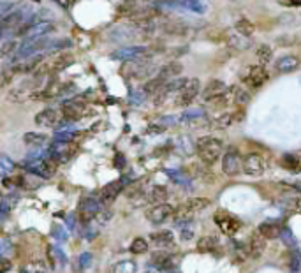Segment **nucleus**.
Segmentation results:
<instances>
[{
	"mask_svg": "<svg viewBox=\"0 0 301 273\" xmlns=\"http://www.w3.org/2000/svg\"><path fill=\"white\" fill-rule=\"evenodd\" d=\"M29 20V9L18 8L11 9L8 15L0 18V39H13L20 29Z\"/></svg>",
	"mask_w": 301,
	"mask_h": 273,
	"instance_id": "f257e3e1",
	"label": "nucleus"
},
{
	"mask_svg": "<svg viewBox=\"0 0 301 273\" xmlns=\"http://www.w3.org/2000/svg\"><path fill=\"white\" fill-rule=\"evenodd\" d=\"M43 81H44L43 76L32 74L30 78L20 81L18 85H16L15 88L9 92L8 99L11 102H25V101H29V99H32L34 95H36L37 92L43 88Z\"/></svg>",
	"mask_w": 301,
	"mask_h": 273,
	"instance_id": "f03ea898",
	"label": "nucleus"
},
{
	"mask_svg": "<svg viewBox=\"0 0 301 273\" xmlns=\"http://www.w3.org/2000/svg\"><path fill=\"white\" fill-rule=\"evenodd\" d=\"M196 152L197 155H199V159L205 162L206 166H212L215 164L220 155L224 154V143L212 136L199 138L196 143Z\"/></svg>",
	"mask_w": 301,
	"mask_h": 273,
	"instance_id": "7ed1b4c3",
	"label": "nucleus"
},
{
	"mask_svg": "<svg viewBox=\"0 0 301 273\" xmlns=\"http://www.w3.org/2000/svg\"><path fill=\"white\" fill-rule=\"evenodd\" d=\"M72 62H74V57H72L71 53H62V51H60V53L53 55V57H48V58L44 57V60L37 65V69L32 72V74L48 78L50 74H57V72L67 69Z\"/></svg>",
	"mask_w": 301,
	"mask_h": 273,
	"instance_id": "20e7f679",
	"label": "nucleus"
},
{
	"mask_svg": "<svg viewBox=\"0 0 301 273\" xmlns=\"http://www.w3.org/2000/svg\"><path fill=\"white\" fill-rule=\"evenodd\" d=\"M155 71H157V67L150 62V57H148V55L143 58H137V60L127 62L122 69L123 74H125L127 78H132V79H146V78H150Z\"/></svg>",
	"mask_w": 301,
	"mask_h": 273,
	"instance_id": "39448f33",
	"label": "nucleus"
},
{
	"mask_svg": "<svg viewBox=\"0 0 301 273\" xmlns=\"http://www.w3.org/2000/svg\"><path fill=\"white\" fill-rule=\"evenodd\" d=\"M104 203L100 201L99 198H93V196H86V198L79 199V205H78V213H79V222L83 226L90 224L97 215H99L102 210H104Z\"/></svg>",
	"mask_w": 301,
	"mask_h": 273,
	"instance_id": "423d86ee",
	"label": "nucleus"
},
{
	"mask_svg": "<svg viewBox=\"0 0 301 273\" xmlns=\"http://www.w3.org/2000/svg\"><path fill=\"white\" fill-rule=\"evenodd\" d=\"M22 166L27 169L29 173H32V175L39 176L41 180H48L51 178V176L55 175V171H57L58 164L55 161H51L50 157L48 159H43V161H23Z\"/></svg>",
	"mask_w": 301,
	"mask_h": 273,
	"instance_id": "0eeeda50",
	"label": "nucleus"
},
{
	"mask_svg": "<svg viewBox=\"0 0 301 273\" xmlns=\"http://www.w3.org/2000/svg\"><path fill=\"white\" fill-rule=\"evenodd\" d=\"M241 164H243V159H241L238 148L229 147L222 154V171L227 176H236L241 171Z\"/></svg>",
	"mask_w": 301,
	"mask_h": 273,
	"instance_id": "6e6552de",
	"label": "nucleus"
},
{
	"mask_svg": "<svg viewBox=\"0 0 301 273\" xmlns=\"http://www.w3.org/2000/svg\"><path fill=\"white\" fill-rule=\"evenodd\" d=\"M76 147L71 145V141H53L51 147L48 148V155H50L51 161H55L57 164H64L69 159L72 157Z\"/></svg>",
	"mask_w": 301,
	"mask_h": 273,
	"instance_id": "1a4fd4ad",
	"label": "nucleus"
},
{
	"mask_svg": "<svg viewBox=\"0 0 301 273\" xmlns=\"http://www.w3.org/2000/svg\"><path fill=\"white\" fill-rule=\"evenodd\" d=\"M269 74L264 65H250L243 74V83L252 90H257L268 81Z\"/></svg>",
	"mask_w": 301,
	"mask_h": 273,
	"instance_id": "9d476101",
	"label": "nucleus"
},
{
	"mask_svg": "<svg viewBox=\"0 0 301 273\" xmlns=\"http://www.w3.org/2000/svg\"><path fill=\"white\" fill-rule=\"evenodd\" d=\"M173 212H175V206L169 203H161V205H152L144 212V217L152 224H164L173 217Z\"/></svg>",
	"mask_w": 301,
	"mask_h": 273,
	"instance_id": "9b49d317",
	"label": "nucleus"
},
{
	"mask_svg": "<svg viewBox=\"0 0 301 273\" xmlns=\"http://www.w3.org/2000/svg\"><path fill=\"white\" fill-rule=\"evenodd\" d=\"M141 36H144V34L136 25L115 27L108 32V39H111L113 43H130L134 39H139Z\"/></svg>",
	"mask_w": 301,
	"mask_h": 273,
	"instance_id": "f8f14e48",
	"label": "nucleus"
},
{
	"mask_svg": "<svg viewBox=\"0 0 301 273\" xmlns=\"http://www.w3.org/2000/svg\"><path fill=\"white\" fill-rule=\"evenodd\" d=\"M201 92V83L197 78H190L185 81V85L182 86V90L178 92V97H176V104L178 106H190V102L199 95Z\"/></svg>",
	"mask_w": 301,
	"mask_h": 273,
	"instance_id": "ddd939ff",
	"label": "nucleus"
},
{
	"mask_svg": "<svg viewBox=\"0 0 301 273\" xmlns=\"http://www.w3.org/2000/svg\"><path fill=\"white\" fill-rule=\"evenodd\" d=\"M62 122H64V115H62L60 108H46L36 115V123L39 127H46V129H57Z\"/></svg>",
	"mask_w": 301,
	"mask_h": 273,
	"instance_id": "4468645a",
	"label": "nucleus"
},
{
	"mask_svg": "<svg viewBox=\"0 0 301 273\" xmlns=\"http://www.w3.org/2000/svg\"><path fill=\"white\" fill-rule=\"evenodd\" d=\"M129 184H130V180H127V178L113 180V182H109V184H106L104 187L100 189L99 199H100L102 203L113 201V199L118 198V194H122V192L125 191V187H127Z\"/></svg>",
	"mask_w": 301,
	"mask_h": 273,
	"instance_id": "2eb2a0df",
	"label": "nucleus"
},
{
	"mask_svg": "<svg viewBox=\"0 0 301 273\" xmlns=\"http://www.w3.org/2000/svg\"><path fill=\"white\" fill-rule=\"evenodd\" d=\"M266 159L259 154H248L243 157V164H241V171L247 173L250 176H261L266 171Z\"/></svg>",
	"mask_w": 301,
	"mask_h": 273,
	"instance_id": "dca6fc26",
	"label": "nucleus"
},
{
	"mask_svg": "<svg viewBox=\"0 0 301 273\" xmlns=\"http://www.w3.org/2000/svg\"><path fill=\"white\" fill-rule=\"evenodd\" d=\"M148 48L146 46H123L120 50L113 51L111 53V58L113 60H123V62H132V60H137V58H143L148 55Z\"/></svg>",
	"mask_w": 301,
	"mask_h": 273,
	"instance_id": "f3484780",
	"label": "nucleus"
},
{
	"mask_svg": "<svg viewBox=\"0 0 301 273\" xmlns=\"http://www.w3.org/2000/svg\"><path fill=\"white\" fill-rule=\"evenodd\" d=\"M215 222H217V226L220 227V231H222V233L231 234V236H233V234H236L238 229L241 227L240 220H238L234 215H231V213H227V212H217L215 213Z\"/></svg>",
	"mask_w": 301,
	"mask_h": 273,
	"instance_id": "a211bd4d",
	"label": "nucleus"
},
{
	"mask_svg": "<svg viewBox=\"0 0 301 273\" xmlns=\"http://www.w3.org/2000/svg\"><path fill=\"white\" fill-rule=\"evenodd\" d=\"M226 90H227L226 83L220 81V79H212V81L205 86L201 97H203V101L205 102H213V101H217V99H219Z\"/></svg>",
	"mask_w": 301,
	"mask_h": 273,
	"instance_id": "6ab92c4d",
	"label": "nucleus"
},
{
	"mask_svg": "<svg viewBox=\"0 0 301 273\" xmlns=\"http://www.w3.org/2000/svg\"><path fill=\"white\" fill-rule=\"evenodd\" d=\"M301 65V60L296 57V55H283L278 60L275 62V71L280 72V74H289V72H294L297 67Z\"/></svg>",
	"mask_w": 301,
	"mask_h": 273,
	"instance_id": "aec40b11",
	"label": "nucleus"
},
{
	"mask_svg": "<svg viewBox=\"0 0 301 273\" xmlns=\"http://www.w3.org/2000/svg\"><path fill=\"white\" fill-rule=\"evenodd\" d=\"M152 264L161 271H173V269H176V259L175 255L168 254V252H157L152 257Z\"/></svg>",
	"mask_w": 301,
	"mask_h": 273,
	"instance_id": "412c9836",
	"label": "nucleus"
},
{
	"mask_svg": "<svg viewBox=\"0 0 301 273\" xmlns=\"http://www.w3.org/2000/svg\"><path fill=\"white\" fill-rule=\"evenodd\" d=\"M183 71V65L178 64V62H169L168 65H164V67H161L157 71V78L161 79V81L168 83L171 81V79H176L180 76V72Z\"/></svg>",
	"mask_w": 301,
	"mask_h": 273,
	"instance_id": "4be33fe9",
	"label": "nucleus"
},
{
	"mask_svg": "<svg viewBox=\"0 0 301 273\" xmlns=\"http://www.w3.org/2000/svg\"><path fill=\"white\" fill-rule=\"evenodd\" d=\"M48 259H50L53 268L62 269L67 266V255H65V252L62 250L60 247H57V245H50V247H48Z\"/></svg>",
	"mask_w": 301,
	"mask_h": 273,
	"instance_id": "5701e85b",
	"label": "nucleus"
},
{
	"mask_svg": "<svg viewBox=\"0 0 301 273\" xmlns=\"http://www.w3.org/2000/svg\"><path fill=\"white\" fill-rule=\"evenodd\" d=\"M247 250H248V255H250V257H254V259L261 257V255L264 254V250H266V240L259 233H254L250 236V241H248Z\"/></svg>",
	"mask_w": 301,
	"mask_h": 273,
	"instance_id": "b1692460",
	"label": "nucleus"
},
{
	"mask_svg": "<svg viewBox=\"0 0 301 273\" xmlns=\"http://www.w3.org/2000/svg\"><path fill=\"white\" fill-rule=\"evenodd\" d=\"M194 219V212L190 208H187L185 205L178 206V208H175V212H173V224H176V226H185V224L192 222Z\"/></svg>",
	"mask_w": 301,
	"mask_h": 273,
	"instance_id": "393cba45",
	"label": "nucleus"
},
{
	"mask_svg": "<svg viewBox=\"0 0 301 273\" xmlns=\"http://www.w3.org/2000/svg\"><path fill=\"white\" fill-rule=\"evenodd\" d=\"M257 233L261 234L264 240H271V238H278L282 234V229L276 222H271V220H266L259 226Z\"/></svg>",
	"mask_w": 301,
	"mask_h": 273,
	"instance_id": "a878e982",
	"label": "nucleus"
},
{
	"mask_svg": "<svg viewBox=\"0 0 301 273\" xmlns=\"http://www.w3.org/2000/svg\"><path fill=\"white\" fill-rule=\"evenodd\" d=\"M169 198V192L164 185H155L152 187V191L146 194V201L152 203V205H161V203H166V199Z\"/></svg>",
	"mask_w": 301,
	"mask_h": 273,
	"instance_id": "bb28decb",
	"label": "nucleus"
},
{
	"mask_svg": "<svg viewBox=\"0 0 301 273\" xmlns=\"http://www.w3.org/2000/svg\"><path fill=\"white\" fill-rule=\"evenodd\" d=\"M23 141H25V145H29V147L43 148V147H46V145H48L50 138H48L46 134H43V132H27L25 136H23Z\"/></svg>",
	"mask_w": 301,
	"mask_h": 273,
	"instance_id": "cd10ccee",
	"label": "nucleus"
},
{
	"mask_svg": "<svg viewBox=\"0 0 301 273\" xmlns=\"http://www.w3.org/2000/svg\"><path fill=\"white\" fill-rule=\"evenodd\" d=\"M227 44H229L231 48H234V50H238V51H243V50H248V48H250V41H248V37L240 36L238 32H231L229 36H227Z\"/></svg>",
	"mask_w": 301,
	"mask_h": 273,
	"instance_id": "c85d7f7f",
	"label": "nucleus"
},
{
	"mask_svg": "<svg viewBox=\"0 0 301 273\" xmlns=\"http://www.w3.org/2000/svg\"><path fill=\"white\" fill-rule=\"evenodd\" d=\"M217 247H219V238L213 236V234L199 238V241H197V250L199 252H212Z\"/></svg>",
	"mask_w": 301,
	"mask_h": 273,
	"instance_id": "c756f323",
	"label": "nucleus"
},
{
	"mask_svg": "<svg viewBox=\"0 0 301 273\" xmlns=\"http://www.w3.org/2000/svg\"><path fill=\"white\" fill-rule=\"evenodd\" d=\"M152 236V241H154L155 245H159V247H169V245H173V241H175V236H173L171 231H159V233H154L150 234Z\"/></svg>",
	"mask_w": 301,
	"mask_h": 273,
	"instance_id": "7c9ffc66",
	"label": "nucleus"
},
{
	"mask_svg": "<svg viewBox=\"0 0 301 273\" xmlns=\"http://www.w3.org/2000/svg\"><path fill=\"white\" fill-rule=\"evenodd\" d=\"M185 206L196 213V212H203V210L210 208V206H212V201H210L208 198H190V199H187Z\"/></svg>",
	"mask_w": 301,
	"mask_h": 273,
	"instance_id": "2f4dec72",
	"label": "nucleus"
},
{
	"mask_svg": "<svg viewBox=\"0 0 301 273\" xmlns=\"http://www.w3.org/2000/svg\"><path fill=\"white\" fill-rule=\"evenodd\" d=\"M234 30H236L240 36L250 37L252 34L255 32V27H254V23H252L250 20L241 18V20H238V22H236V25H234Z\"/></svg>",
	"mask_w": 301,
	"mask_h": 273,
	"instance_id": "473e14b6",
	"label": "nucleus"
},
{
	"mask_svg": "<svg viewBox=\"0 0 301 273\" xmlns=\"http://www.w3.org/2000/svg\"><path fill=\"white\" fill-rule=\"evenodd\" d=\"M282 166L283 169L290 173H299L301 171V161L294 155H283L282 157Z\"/></svg>",
	"mask_w": 301,
	"mask_h": 273,
	"instance_id": "72a5a7b5",
	"label": "nucleus"
},
{
	"mask_svg": "<svg viewBox=\"0 0 301 273\" xmlns=\"http://www.w3.org/2000/svg\"><path fill=\"white\" fill-rule=\"evenodd\" d=\"M176 147L185 155H192L194 150H196V145L192 143V140H190L189 136H180L178 140H176Z\"/></svg>",
	"mask_w": 301,
	"mask_h": 273,
	"instance_id": "f704fd0d",
	"label": "nucleus"
},
{
	"mask_svg": "<svg viewBox=\"0 0 301 273\" xmlns=\"http://www.w3.org/2000/svg\"><path fill=\"white\" fill-rule=\"evenodd\" d=\"M233 123H234L233 113H222V115H219L213 120V127H215V129H227V127L233 125Z\"/></svg>",
	"mask_w": 301,
	"mask_h": 273,
	"instance_id": "c9c22d12",
	"label": "nucleus"
},
{
	"mask_svg": "<svg viewBox=\"0 0 301 273\" xmlns=\"http://www.w3.org/2000/svg\"><path fill=\"white\" fill-rule=\"evenodd\" d=\"M15 162L6 155H0V178H8L13 171H15Z\"/></svg>",
	"mask_w": 301,
	"mask_h": 273,
	"instance_id": "e433bc0d",
	"label": "nucleus"
},
{
	"mask_svg": "<svg viewBox=\"0 0 301 273\" xmlns=\"http://www.w3.org/2000/svg\"><path fill=\"white\" fill-rule=\"evenodd\" d=\"M255 55H257L261 65H266V64H269V62H271L273 50H271V46H268V44H261V46L257 48V51H255Z\"/></svg>",
	"mask_w": 301,
	"mask_h": 273,
	"instance_id": "4c0bfd02",
	"label": "nucleus"
},
{
	"mask_svg": "<svg viewBox=\"0 0 301 273\" xmlns=\"http://www.w3.org/2000/svg\"><path fill=\"white\" fill-rule=\"evenodd\" d=\"M129 250L132 252V254H144V252H148V241L141 236L134 238L132 243H130V247H129Z\"/></svg>",
	"mask_w": 301,
	"mask_h": 273,
	"instance_id": "58836bf2",
	"label": "nucleus"
},
{
	"mask_svg": "<svg viewBox=\"0 0 301 273\" xmlns=\"http://www.w3.org/2000/svg\"><path fill=\"white\" fill-rule=\"evenodd\" d=\"M136 271H137V264L134 261H120L113 268V273H136Z\"/></svg>",
	"mask_w": 301,
	"mask_h": 273,
	"instance_id": "ea45409f",
	"label": "nucleus"
},
{
	"mask_svg": "<svg viewBox=\"0 0 301 273\" xmlns=\"http://www.w3.org/2000/svg\"><path fill=\"white\" fill-rule=\"evenodd\" d=\"M203 116H205L203 109H187V111L180 116V122H196V120H201Z\"/></svg>",
	"mask_w": 301,
	"mask_h": 273,
	"instance_id": "a19ab883",
	"label": "nucleus"
},
{
	"mask_svg": "<svg viewBox=\"0 0 301 273\" xmlns=\"http://www.w3.org/2000/svg\"><path fill=\"white\" fill-rule=\"evenodd\" d=\"M234 88V102L240 106H245L248 104V101H250V94H248L245 88H240V86H233Z\"/></svg>",
	"mask_w": 301,
	"mask_h": 273,
	"instance_id": "79ce46f5",
	"label": "nucleus"
},
{
	"mask_svg": "<svg viewBox=\"0 0 301 273\" xmlns=\"http://www.w3.org/2000/svg\"><path fill=\"white\" fill-rule=\"evenodd\" d=\"M51 233H53V238L58 241V243H65L67 241V231L64 229V226H60V224H53V227H51Z\"/></svg>",
	"mask_w": 301,
	"mask_h": 273,
	"instance_id": "37998d69",
	"label": "nucleus"
},
{
	"mask_svg": "<svg viewBox=\"0 0 301 273\" xmlns=\"http://www.w3.org/2000/svg\"><path fill=\"white\" fill-rule=\"evenodd\" d=\"M92 261H93V255L90 254V252H83L78 257V264L81 269H88L90 266H92Z\"/></svg>",
	"mask_w": 301,
	"mask_h": 273,
	"instance_id": "c03bdc74",
	"label": "nucleus"
},
{
	"mask_svg": "<svg viewBox=\"0 0 301 273\" xmlns=\"http://www.w3.org/2000/svg\"><path fill=\"white\" fill-rule=\"evenodd\" d=\"M280 187L285 192H290V194H297L301 192V182H282Z\"/></svg>",
	"mask_w": 301,
	"mask_h": 273,
	"instance_id": "a18cd8bd",
	"label": "nucleus"
},
{
	"mask_svg": "<svg viewBox=\"0 0 301 273\" xmlns=\"http://www.w3.org/2000/svg\"><path fill=\"white\" fill-rule=\"evenodd\" d=\"M299 264H301V257H299V254L292 250V252H290V255H289V266L294 269V271H297V269H299Z\"/></svg>",
	"mask_w": 301,
	"mask_h": 273,
	"instance_id": "49530a36",
	"label": "nucleus"
},
{
	"mask_svg": "<svg viewBox=\"0 0 301 273\" xmlns=\"http://www.w3.org/2000/svg\"><path fill=\"white\" fill-rule=\"evenodd\" d=\"M182 6H185V8L192 9V11H196V13L205 11V9H203V6L197 4V0H182Z\"/></svg>",
	"mask_w": 301,
	"mask_h": 273,
	"instance_id": "de8ad7c7",
	"label": "nucleus"
},
{
	"mask_svg": "<svg viewBox=\"0 0 301 273\" xmlns=\"http://www.w3.org/2000/svg\"><path fill=\"white\" fill-rule=\"evenodd\" d=\"M144 99H146V92H144L143 88H139V90H136V92H132L130 101H132L134 104H139V102H143Z\"/></svg>",
	"mask_w": 301,
	"mask_h": 273,
	"instance_id": "09e8293b",
	"label": "nucleus"
},
{
	"mask_svg": "<svg viewBox=\"0 0 301 273\" xmlns=\"http://www.w3.org/2000/svg\"><path fill=\"white\" fill-rule=\"evenodd\" d=\"M113 166H115L116 169H123V168H125V166H127V159L123 157V154H120V152H118V154L115 155V159H113Z\"/></svg>",
	"mask_w": 301,
	"mask_h": 273,
	"instance_id": "8fccbe9b",
	"label": "nucleus"
},
{
	"mask_svg": "<svg viewBox=\"0 0 301 273\" xmlns=\"http://www.w3.org/2000/svg\"><path fill=\"white\" fill-rule=\"evenodd\" d=\"M13 248V243L9 240H0V257H6L9 250Z\"/></svg>",
	"mask_w": 301,
	"mask_h": 273,
	"instance_id": "3c124183",
	"label": "nucleus"
},
{
	"mask_svg": "<svg viewBox=\"0 0 301 273\" xmlns=\"http://www.w3.org/2000/svg\"><path fill=\"white\" fill-rule=\"evenodd\" d=\"M11 268H13V264H11V261H9L8 257H0V273L9 271Z\"/></svg>",
	"mask_w": 301,
	"mask_h": 273,
	"instance_id": "603ef678",
	"label": "nucleus"
},
{
	"mask_svg": "<svg viewBox=\"0 0 301 273\" xmlns=\"http://www.w3.org/2000/svg\"><path fill=\"white\" fill-rule=\"evenodd\" d=\"M296 39L292 36H285V37H278V44L280 46H294Z\"/></svg>",
	"mask_w": 301,
	"mask_h": 273,
	"instance_id": "864d4df0",
	"label": "nucleus"
},
{
	"mask_svg": "<svg viewBox=\"0 0 301 273\" xmlns=\"http://www.w3.org/2000/svg\"><path fill=\"white\" fill-rule=\"evenodd\" d=\"M278 4L287 8H301V0H278Z\"/></svg>",
	"mask_w": 301,
	"mask_h": 273,
	"instance_id": "5fc2aeb1",
	"label": "nucleus"
},
{
	"mask_svg": "<svg viewBox=\"0 0 301 273\" xmlns=\"http://www.w3.org/2000/svg\"><path fill=\"white\" fill-rule=\"evenodd\" d=\"M76 224H78V222H76V213H71V215H67V227H69V229H74V227H76Z\"/></svg>",
	"mask_w": 301,
	"mask_h": 273,
	"instance_id": "6e6d98bb",
	"label": "nucleus"
},
{
	"mask_svg": "<svg viewBox=\"0 0 301 273\" xmlns=\"http://www.w3.org/2000/svg\"><path fill=\"white\" fill-rule=\"evenodd\" d=\"M194 236V233L190 229H182V240H190V238Z\"/></svg>",
	"mask_w": 301,
	"mask_h": 273,
	"instance_id": "4d7b16f0",
	"label": "nucleus"
},
{
	"mask_svg": "<svg viewBox=\"0 0 301 273\" xmlns=\"http://www.w3.org/2000/svg\"><path fill=\"white\" fill-rule=\"evenodd\" d=\"M20 273H34V271H32V269H29V268H23Z\"/></svg>",
	"mask_w": 301,
	"mask_h": 273,
	"instance_id": "13d9d810",
	"label": "nucleus"
}]
</instances>
